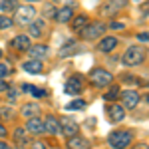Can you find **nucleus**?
<instances>
[{
    "instance_id": "obj_39",
    "label": "nucleus",
    "mask_w": 149,
    "mask_h": 149,
    "mask_svg": "<svg viewBox=\"0 0 149 149\" xmlns=\"http://www.w3.org/2000/svg\"><path fill=\"white\" fill-rule=\"evenodd\" d=\"M147 103H149V95H147Z\"/></svg>"
},
{
    "instance_id": "obj_15",
    "label": "nucleus",
    "mask_w": 149,
    "mask_h": 149,
    "mask_svg": "<svg viewBox=\"0 0 149 149\" xmlns=\"http://www.w3.org/2000/svg\"><path fill=\"white\" fill-rule=\"evenodd\" d=\"M107 113H109V119H111V121H121V119L125 117V109H123L121 105H109Z\"/></svg>"
},
{
    "instance_id": "obj_30",
    "label": "nucleus",
    "mask_w": 149,
    "mask_h": 149,
    "mask_svg": "<svg viewBox=\"0 0 149 149\" xmlns=\"http://www.w3.org/2000/svg\"><path fill=\"white\" fill-rule=\"evenodd\" d=\"M137 40H139V42H147V44H149V32H141V34H137Z\"/></svg>"
},
{
    "instance_id": "obj_8",
    "label": "nucleus",
    "mask_w": 149,
    "mask_h": 149,
    "mask_svg": "<svg viewBox=\"0 0 149 149\" xmlns=\"http://www.w3.org/2000/svg\"><path fill=\"white\" fill-rule=\"evenodd\" d=\"M60 125H62V133L64 135H68V137H72V135H78V125H76V121L72 119V117H62L60 119Z\"/></svg>"
},
{
    "instance_id": "obj_9",
    "label": "nucleus",
    "mask_w": 149,
    "mask_h": 149,
    "mask_svg": "<svg viewBox=\"0 0 149 149\" xmlns=\"http://www.w3.org/2000/svg\"><path fill=\"white\" fill-rule=\"evenodd\" d=\"M26 129H28L32 135H40V133H44V131H46L44 121H42L40 117H30V119H28V123H26Z\"/></svg>"
},
{
    "instance_id": "obj_19",
    "label": "nucleus",
    "mask_w": 149,
    "mask_h": 149,
    "mask_svg": "<svg viewBox=\"0 0 149 149\" xmlns=\"http://www.w3.org/2000/svg\"><path fill=\"white\" fill-rule=\"evenodd\" d=\"M88 24H90L88 16H84V14H81V16H78V18L74 20V32H81V30H84Z\"/></svg>"
},
{
    "instance_id": "obj_20",
    "label": "nucleus",
    "mask_w": 149,
    "mask_h": 149,
    "mask_svg": "<svg viewBox=\"0 0 149 149\" xmlns=\"http://www.w3.org/2000/svg\"><path fill=\"white\" fill-rule=\"evenodd\" d=\"M42 28H44V22L42 20H32L30 22V36H34V38H38V36L42 34Z\"/></svg>"
},
{
    "instance_id": "obj_17",
    "label": "nucleus",
    "mask_w": 149,
    "mask_h": 149,
    "mask_svg": "<svg viewBox=\"0 0 149 149\" xmlns=\"http://www.w3.org/2000/svg\"><path fill=\"white\" fill-rule=\"evenodd\" d=\"M68 147H76V149H86V147H90V141L88 139H81L78 137V135H72L68 141Z\"/></svg>"
},
{
    "instance_id": "obj_24",
    "label": "nucleus",
    "mask_w": 149,
    "mask_h": 149,
    "mask_svg": "<svg viewBox=\"0 0 149 149\" xmlns=\"http://www.w3.org/2000/svg\"><path fill=\"white\" fill-rule=\"evenodd\" d=\"M14 139H16L18 143H26V141H28V139H26V129L18 127V129L14 131Z\"/></svg>"
},
{
    "instance_id": "obj_32",
    "label": "nucleus",
    "mask_w": 149,
    "mask_h": 149,
    "mask_svg": "<svg viewBox=\"0 0 149 149\" xmlns=\"http://www.w3.org/2000/svg\"><path fill=\"white\" fill-rule=\"evenodd\" d=\"M32 93H34L36 97H42V95H46V92H44V90H36V88L32 90Z\"/></svg>"
},
{
    "instance_id": "obj_25",
    "label": "nucleus",
    "mask_w": 149,
    "mask_h": 149,
    "mask_svg": "<svg viewBox=\"0 0 149 149\" xmlns=\"http://www.w3.org/2000/svg\"><path fill=\"white\" fill-rule=\"evenodd\" d=\"M76 48H78V46L72 42V44H68V46H64L62 50H60V56H62V58H68L70 54H74V50H76Z\"/></svg>"
},
{
    "instance_id": "obj_28",
    "label": "nucleus",
    "mask_w": 149,
    "mask_h": 149,
    "mask_svg": "<svg viewBox=\"0 0 149 149\" xmlns=\"http://www.w3.org/2000/svg\"><path fill=\"white\" fill-rule=\"evenodd\" d=\"M0 117H4V119H10V117H12V109H8V107H4V109L0 111Z\"/></svg>"
},
{
    "instance_id": "obj_10",
    "label": "nucleus",
    "mask_w": 149,
    "mask_h": 149,
    "mask_svg": "<svg viewBox=\"0 0 149 149\" xmlns=\"http://www.w3.org/2000/svg\"><path fill=\"white\" fill-rule=\"evenodd\" d=\"M44 127H46V133H50V135H58V133H62V125H60V121H58L54 115H48V117H46Z\"/></svg>"
},
{
    "instance_id": "obj_36",
    "label": "nucleus",
    "mask_w": 149,
    "mask_h": 149,
    "mask_svg": "<svg viewBox=\"0 0 149 149\" xmlns=\"http://www.w3.org/2000/svg\"><path fill=\"white\" fill-rule=\"evenodd\" d=\"M6 147H8V145H6L4 141H0V149H6Z\"/></svg>"
},
{
    "instance_id": "obj_7",
    "label": "nucleus",
    "mask_w": 149,
    "mask_h": 149,
    "mask_svg": "<svg viewBox=\"0 0 149 149\" xmlns=\"http://www.w3.org/2000/svg\"><path fill=\"white\" fill-rule=\"evenodd\" d=\"M36 16V10L32 6H22V8H16V20L20 24H30L32 18Z\"/></svg>"
},
{
    "instance_id": "obj_12",
    "label": "nucleus",
    "mask_w": 149,
    "mask_h": 149,
    "mask_svg": "<svg viewBox=\"0 0 149 149\" xmlns=\"http://www.w3.org/2000/svg\"><path fill=\"white\" fill-rule=\"evenodd\" d=\"M30 46H32V44H30V36H26V34H20V36H16V38L12 40V48H16V50L26 52Z\"/></svg>"
},
{
    "instance_id": "obj_4",
    "label": "nucleus",
    "mask_w": 149,
    "mask_h": 149,
    "mask_svg": "<svg viewBox=\"0 0 149 149\" xmlns=\"http://www.w3.org/2000/svg\"><path fill=\"white\" fill-rule=\"evenodd\" d=\"M81 34H84V38H88V40H93L97 36H103L105 34V24L103 22H90L81 30Z\"/></svg>"
},
{
    "instance_id": "obj_11",
    "label": "nucleus",
    "mask_w": 149,
    "mask_h": 149,
    "mask_svg": "<svg viewBox=\"0 0 149 149\" xmlns=\"http://www.w3.org/2000/svg\"><path fill=\"white\" fill-rule=\"evenodd\" d=\"M76 6V4H74ZM74 6L72 4H68V6H64V8H60V10H56V20L58 22H70L72 20V16H74Z\"/></svg>"
},
{
    "instance_id": "obj_1",
    "label": "nucleus",
    "mask_w": 149,
    "mask_h": 149,
    "mask_svg": "<svg viewBox=\"0 0 149 149\" xmlns=\"http://www.w3.org/2000/svg\"><path fill=\"white\" fill-rule=\"evenodd\" d=\"M90 81H92L93 86H97V88H105V86H111L113 76L103 68H93L90 72Z\"/></svg>"
},
{
    "instance_id": "obj_3",
    "label": "nucleus",
    "mask_w": 149,
    "mask_h": 149,
    "mask_svg": "<svg viewBox=\"0 0 149 149\" xmlns=\"http://www.w3.org/2000/svg\"><path fill=\"white\" fill-rule=\"evenodd\" d=\"M131 139H133V135L129 131H113L109 135V145L113 149H123L131 143Z\"/></svg>"
},
{
    "instance_id": "obj_34",
    "label": "nucleus",
    "mask_w": 149,
    "mask_h": 149,
    "mask_svg": "<svg viewBox=\"0 0 149 149\" xmlns=\"http://www.w3.org/2000/svg\"><path fill=\"white\" fill-rule=\"evenodd\" d=\"M111 28H113V30H121L123 24H121V22H111Z\"/></svg>"
},
{
    "instance_id": "obj_22",
    "label": "nucleus",
    "mask_w": 149,
    "mask_h": 149,
    "mask_svg": "<svg viewBox=\"0 0 149 149\" xmlns=\"http://www.w3.org/2000/svg\"><path fill=\"white\" fill-rule=\"evenodd\" d=\"M109 4H111V6H105V8H103V12H107V14H111V12L119 10L121 6H125V0H111Z\"/></svg>"
},
{
    "instance_id": "obj_33",
    "label": "nucleus",
    "mask_w": 149,
    "mask_h": 149,
    "mask_svg": "<svg viewBox=\"0 0 149 149\" xmlns=\"http://www.w3.org/2000/svg\"><path fill=\"white\" fill-rule=\"evenodd\" d=\"M32 90H34V88H32L30 84H24L22 86V92H26V93H32Z\"/></svg>"
},
{
    "instance_id": "obj_38",
    "label": "nucleus",
    "mask_w": 149,
    "mask_h": 149,
    "mask_svg": "<svg viewBox=\"0 0 149 149\" xmlns=\"http://www.w3.org/2000/svg\"><path fill=\"white\" fill-rule=\"evenodd\" d=\"M0 58H2V50H0Z\"/></svg>"
},
{
    "instance_id": "obj_31",
    "label": "nucleus",
    "mask_w": 149,
    "mask_h": 149,
    "mask_svg": "<svg viewBox=\"0 0 149 149\" xmlns=\"http://www.w3.org/2000/svg\"><path fill=\"white\" fill-rule=\"evenodd\" d=\"M8 90H10V86H8L6 81H4L2 78H0V92H8Z\"/></svg>"
},
{
    "instance_id": "obj_5",
    "label": "nucleus",
    "mask_w": 149,
    "mask_h": 149,
    "mask_svg": "<svg viewBox=\"0 0 149 149\" xmlns=\"http://www.w3.org/2000/svg\"><path fill=\"white\" fill-rule=\"evenodd\" d=\"M81 90H84V78L81 76H72L66 81V93H70V95H78Z\"/></svg>"
},
{
    "instance_id": "obj_29",
    "label": "nucleus",
    "mask_w": 149,
    "mask_h": 149,
    "mask_svg": "<svg viewBox=\"0 0 149 149\" xmlns=\"http://www.w3.org/2000/svg\"><path fill=\"white\" fill-rule=\"evenodd\" d=\"M8 74H10V68L4 66V64H0V78H4V76H8Z\"/></svg>"
},
{
    "instance_id": "obj_23",
    "label": "nucleus",
    "mask_w": 149,
    "mask_h": 149,
    "mask_svg": "<svg viewBox=\"0 0 149 149\" xmlns=\"http://www.w3.org/2000/svg\"><path fill=\"white\" fill-rule=\"evenodd\" d=\"M117 95H119V86H115V84H111L109 92L105 93V97H103V100H117Z\"/></svg>"
},
{
    "instance_id": "obj_13",
    "label": "nucleus",
    "mask_w": 149,
    "mask_h": 149,
    "mask_svg": "<svg viewBox=\"0 0 149 149\" xmlns=\"http://www.w3.org/2000/svg\"><path fill=\"white\" fill-rule=\"evenodd\" d=\"M24 72H28V74H42V62H40V60H28V62H24Z\"/></svg>"
},
{
    "instance_id": "obj_35",
    "label": "nucleus",
    "mask_w": 149,
    "mask_h": 149,
    "mask_svg": "<svg viewBox=\"0 0 149 149\" xmlns=\"http://www.w3.org/2000/svg\"><path fill=\"white\" fill-rule=\"evenodd\" d=\"M0 137H6V127L0 123Z\"/></svg>"
},
{
    "instance_id": "obj_6",
    "label": "nucleus",
    "mask_w": 149,
    "mask_h": 149,
    "mask_svg": "<svg viewBox=\"0 0 149 149\" xmlns=\"http://www.w3.org/2000/svg\"><path fill=\"white\" fill-rule=\"evenodd\" d=\"M139 93L133 92V90H125V92H121V102H123V107H127V109H135L139 103Z\"/></svg>"
},
{
    "instance_id": "obj_21",
    "label": "nucleus",
    "mask_w": 149,
    "mask_h": 149,
    "mask_svg": "<svg viewBox=\"0 0 149 149\" xmlns=\"http://www.w3.org/2000/svg\"><path fill=\"white\" fill-rule=\"evenodd\" d=\"M16 8H18V6H16V0H2V2H0V10L6 12V14L14 12Z\"/></svg>"
},
{
    "instance_id": "obj_14",
    "label": "nucleus",
    "mask_w": 149,
    "mask_h": 149,
    "mask_svg": "<svg viewBox=\"0 0 149 149\" xmlns=\"http://www.w3.org/2000/svg\"><path fill=\"white\" fill-rule=\"evenodd\" d=\"M117 46V38H113V36H107V38H103L102 42H100V46H97V50L100 52H111L113 48Z\"/></svg>"
},
{
    "instance_id": "obj_27",
    "label": "nucleus",
    "mask_w": 149,
    "mask_h": 149,
    "mask_svg": "<svg viewBox=\"0 0 149 149\" xmlns=\"http://www.w3.org/2000/svg\"><path fill=\"white\" fill-rule=\"evenodd\" d=\"M12 26V20L8 16H0V30H6V28H10Z\"/></svg>"
},
{
    "instance_id": "obj_16",
    "label": "nucleus",
    "mask_w": 149,
    "mask_h": 149,
    "mask_svg": "<svg viewBox=\"0 0 149 149\" xmlns=\"http://www.w3.org/2000/svg\"><path fill=\"white\" fill-rule=\"evenodd\" d=\"M22 115L24 117H36V115H40V105L38 103H26L22 107Z\"/></svg>"
},
{
    "instance_id": "obj_2",
    "label": "nucleus",
    "mask_w": 149,
    "mask_h": 149,
    "mask_svg": "<svg viewBox=\"0 0 149 149\" xmlns=\"http://www.w3.org/2000/svg\"><path fill=\"white\" fill-rule=\"evenodd\" d=\"M145 60V50L141 46H131L127 48V52L123 54V58H121V62L125 64V66H137V64H141Z\"/></svg>"
},
{
    "instance_id": "obj_18",
    "label": "nucleus",
    "mask_w": 149,
    "mask_h": 149,
    "mask_svg": "<svg viewBox=\"0 0 149 149\" xmlns=\"http://www.w3.org/2000/svg\"><path fill=\"white\" fill-rule=\"evenodd\" d=\"M48 52V46H30L28 48V54L32 58H36V60H40V58H44Z\"/></svg>"
},
{
    "instance_id": "obj_26",
    "label": "nucleus",
    "mask_w": 149,
    "mask_h": 149,
    "mask_svg": "<svg viewBox=\"0 0 149 149\" xmlns=\"http://www.w3.org/2000/svg\"><path fill=\"white\" fill-rule=\"evenodd\" d=\"M84 107H86V103H84V102H72V103H68V105H66V109H68V111H74V109H84Z\"/></svg>"
},
{
    "instance_id": "obj_37",
    "label": "nucleus",
    "mask_w": 149,
    "mask_h": 149,
    "mask_svg": "<svg viewBox=\"0 0 149 149\" xmlns=\"http://www.w3.org/2000/svg\"><path fill=\"white\" fill-rule=\"evenodd\" d=\"M145 4H147V6H145V10H149V2H145Z\"/></svg>"
}]
</instances>
